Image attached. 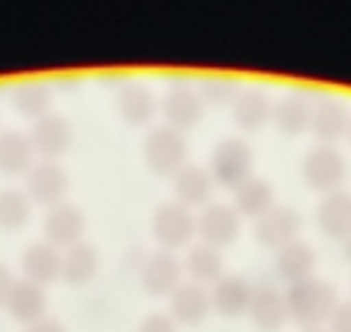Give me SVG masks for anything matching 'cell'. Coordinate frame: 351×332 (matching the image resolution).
<instances>
[{
	"mask_svg": "<svg viewBox=\"0 0 351 332\" xmlns=\"http://www.w3.org/2000/svg\"><path fill=\"white\" fill-rule=\"evenodd\" d=\"M293 310H297L300 320L316 322L332 310V300H329V294H326V287H306V297H300Z\"/></svg>",
	"mask_w": 351,
	"mask_h": 332,
	"instance_id": "obj_1",
	"label": "cell"
},
{
	"mask_svg": "<svg viewBox=\"0 0 351 332\" xmlns=\"http://www.w3.org/2000/svg\"><path fill=\"white\" fill-rule=\"evenodd\" d=\"M332 332H351V307H341L332 320Z\"/></svg>",
	"mask_w": 351,
	"mask_h": 332,
	"instance_id": "obj_2",
	"label": "cell"
}]
</instances>
